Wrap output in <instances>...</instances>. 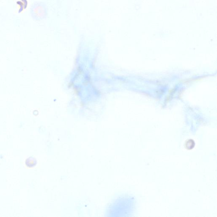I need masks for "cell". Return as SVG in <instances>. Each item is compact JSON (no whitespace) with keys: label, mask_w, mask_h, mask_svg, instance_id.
I'll list each match as a JSON object with an SVG mask.
<instances>
[{"label":"cell","mask_w":217,"mask_h":217,"mask_svg":"<svg viewBox=\"0 0 217 217\" xmlns=\"http://www.w3.org/2000/svg\"><path fill=\"white\" fill-rule=\"evenodd\" d=\"M46 9L44 4L40 2H37L32 5L31 9V13L34 19H42L46 14Z\"/></svg>","instance_id":"obj_1"},{"label":"cell","mask_w":217,"mask_h":217,"mask_svg":"<svg viewBox=\"0 0 217 217\" xmlns=\"http://www.w3.org/2000/svg\"><path fill=\"white\" fill-rule=\"evenodd\" d=\"M194 145H195V144H194V141L193 140H189L186 142L185 146H186L187 149H191L194 147Z\"/></svg>","instance_id":"obj_3"},{"label":"cell","mask_w":217,"mask_h":217,"mask_svg":"<svg viewBox=\"0 0 217 217\" xmlns=\"http://www.w3.org/2000/svg\"><path fill=\"white\" fill-rule=\"evenodd\" d=\"M37 160L34 157H29L25 161V165L28 168H32L37 165Z\"/></svg>","instance_id":"obj_2"}]
</instances>
